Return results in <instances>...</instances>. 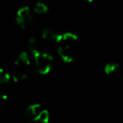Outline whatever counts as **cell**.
<instances>
[{
  "instance_id": "1",
  "label": "cell",
  "mask_w": 123,
  "mask_h": 123,
  "mask_svg": "<svg viewBox=\"0 0 123 123\" xmlns=\"http://www.w3.org/2000/svg\"><path fill=\"white\" fill-rule=\"evenodd\" d=\"M33 56L38 73L41 75H46L49 74L52 67V56L49 53L41 51L33 54Z\"/></svg>"
},
{
  "instance_id": "2",
  "label": "cell",
  "mask_w": 123,
  "mask_h": 123,
  "mask_svg": "<svg viewBox=\"0 0 123 123\" xmlns=\"http://www.w3.org/2000/svg\"><path fill=\"white\" fill-rule=\"evenodd\" d=\"M32 19V14L29 6H24L17 11L15 17V22L21 29H25L28 23Z\"/></svg>"
},
{
  "instance_id": "3",
  "label": "cell",
  "mask_w": 123,
  "mask_h": 123,
  "mask_svg": "<svg viewBox=\"0 0 123 123\" xmlns=\"http://www.w3.org/2000/svg\"><path fill=\"white\" fill-rule=\"evenodd\" d=\"M57 53L61 57V59L65 63H70L74 61V52H73L72 48L68 44H65L59 46L57 50Z\"/></svg>"
},
{
  "instance_id": "4",
  "label": "cell",
  "mask_w": 123,
  "mask_h": 123,
  "mask_svg": "<svg viewBox=\"0 0 123 123\" xmlns=\"http://www.w3.org/2000/svg\"><path fill=\"white\" fill-rule=\"evenodd\" d=\"M42 38L46 41H51L55 43L62 42V34H59L51 28H46L43 31Z\"/></svg>"
},
{
  "instance_id": "5",
  "label": "cell",
  "mask_w": 123,
  "mask_h": 123,
  "mask_svg": "<svg viewBox=\"0 0 123 123\" xmlns=\"http://www.w3.org/2000/svg\"><path fill=\"white\" fill-rule=\"evenodd\" d=\"M30 64H31V59L26 51H22L21 53H19V55L14 61V66L16 68L26 69V68L29 67Z\"/></svg>"
},
{
  "instance_id": "6",
  "label": "cell",
  "mask_w": 123,
  "mask_h": 123,
  "mask_svg": "<svg viewBox=\"0 0 123 123\" xmlns=\"http://www.w3.org/2000/svg\"><path fill=\"white\" fill-rule=\"evenodd\" d=\"M41 110H42V107L40 104L30 105L29 106H27L25 110V115L28 119L34 121V119L36 117V116L39 114Z\"/></svg>"
},
{
  "instance_id": "7",
  "label": "cell",
  "mask_w": 123,
  "mask_h": 123,
  "mask_svg": "<svg viewBox=\"0 0 123 123\" xmlns=\"http://www.w3.org/2000/svg\"><path fill=\"white\" fill-rule=\"evenodd\" d=\"M27 78H28L27 71H26V69H22V68H16L15 71L14 72V74H13V75L11 76V79H13V81H14L16 83L25 80Z\"/></svg>"
},
{
  "instance_id": "8",
  "label": "cell",
  "mask_w": 123,
  "mask_h": 123,
  "mask_svg": "<svg viewBox=\"0 0 123 123\" xmlns=\"http://www.w3.org/2000/svg\"><path fill=\"white\" fill-rule=\"evenodd\" d=\"M36 123H49L50 121V114L46 110H41L39 114L34 119Z\"/></svg>"
},
{
  "instance_id": "9",
  "label": "cell",
  "mask_w": 123,
  "mask_h": 123,
  "mask_svg": "<svg viewBox=\"0 0 123 123\" xmlns=\"http://www.w3.org/2000/svg\"><path fill=\"white\" fill-rule=\"evenodd\" d=\"M120 68V64L116 62H110L105 65L104 72L106 75H111L113 73H115L116 70H118Z\"/></svg>"
},
{
  "instance_id": "10",
  "label": "cell",
  "mask_w": 123,
  "mask_h": 123,
  "mask_svg": "<svg viewBox=\"0 0 123 123\" xmlns=\"http://www.w3.org/2000/svg\"><path fill=\"white\" fill-rule=\"evenodd\" d=\"M28 46H29V49L31 51L32 54L38 52V51H41V48H40V44L38 42L37 39L36 38H31L29 40V43H28Z\"/></svg>"
},
{
  "instance_id": "11",
  "label": "cell",
  "mask_w": 123,
  "mask_h": 123,
  "mask_svg": "<svg viewBox=\"0 0 123 123\" xmlns=\"http://www.w3.org/2000/svg\"><path fill=\"white\" fill-rule=\"evenodd\" d=\"M11 75L4 69H0V87L5 85L10 82Z\"/></svg>"
},
{
  "instance_id": "12",
  "label": "cell",
  "mask_w": 123,
  "mask_h": 123,
  "mask_svg": "<svg viewBox=\"0 0 123 123\" xmlns=\"http://www.w3.org/2000/svg\"><path fill=\"white\" fill-rule=\"evenodd\" d=\"M78 40V36L72 32H66L62 35V41L66 43L74 42Z\"/></svg>"
},
{
  "instance_id": "13",
  "label": "cell",
  "mask_w": 123,
  "mask_h": 123,
  "mask_svg": "<svg viewBox=\"0 0 123 123\" xmlns=\"http://www.w3.org/2000/svg\"><path fill=\"white\" fill-rule=\"evenodd\" d=\"M48 9H49L46 6V4H45L42 2H37L34 7V11L36 14H46V13H47Z\"/></svg>"
},
{
  "instance_id": "14",
  "label": "cell",
  "mask_w": 123,
  "mask_h": 123,
  "mask_svg": "<svg viewBox=\"0 0 123 123\" xmlns=\"http://www.w3.org/2000/svg\"><path fill=\"white\" fill-rule=\"evenodd\" d=\"M8 99V95L5 94V93L2 92V91H0V104L1 103H4Z\"/></svg>"
},
{
  "instance_id": "15",
  "label": "cell",
  "mask_w": 123,
  "mask_h": 123,
  "mask_svg": "<svg viewBox=\"0 0 123 123\" xmlns=\"http://www.w3.org/2000/svg\"><path fill=\"white\" fill-rule=\"evenodd\" d=\"M86 1H87V2H89V3H92L94 0H86Z\"/></svg>"
}]
</instances>
